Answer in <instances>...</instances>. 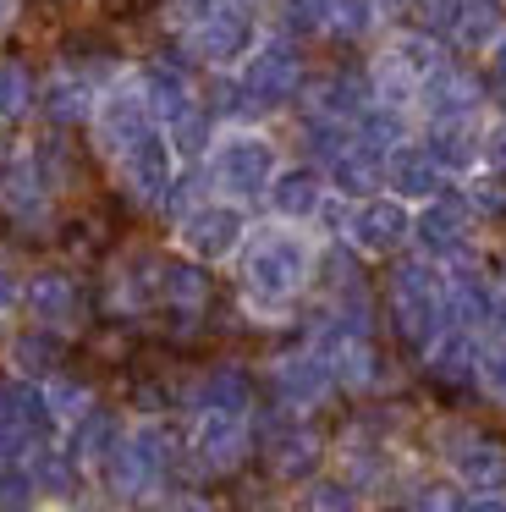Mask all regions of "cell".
<instances>
[{
	"mask_svg": "<svg viewBox=\"0 0 506 512\" xmlns=\"http://www.w3.org/2000/svg\"><path fill=\"white\" fill-rule=\"evenodd\" d=\"M352 254H369V259H385L396 254L402 243H413V215H407L402 199H358L341 221Z\"/></svg>",
	"mask_w": 506,
	"mask_h": 512,
	"instance_id": "6",
	"label": "cell"
},
{
	"mask_svg": "<svg viewBox=\"0 0 506 512\" xmlns=\"http://www.w3.org/2000/svg\"><path fill=\"white\" fill-rule=\"evenodd\" d=\"M33 111V78L28 67H0V116L17 122V116Z\"/></svg>",
	"mask_w": 506,
	"mask_h": 512,
	"instance_id": "30",
	"label": "cell"
},
{
	"mask_svg": "<svg viewBox=\"0 0 506 512\" xmlns=\"http://www.w3.org/2000/svg\"><path fill=\"white\" fill-rule=\"evenodd\" d=\"M237 270H242V303H248L253 314H286L297 303V292L314 281L319 248L303 226L270 221V226H253V232L242 237Z\"/></svg>",
	"mask_w": 506,
	"mask_h": 512,
	"instance_id": "1",
	"label": "cell"
},
{
	"mask_svg": "<svg viewBox=\"0 0 506 512\" xmlns=\"http://www.w3.org/2000/svg\"><path fill=\"white\" fill-rule=\"evenodd\" d=\"M440 452H446L451 479H457L462 490H479V496L484 490H506V446L501 441L468 430V424H446Z\"/></svg>",
	"mask_w": 506,
	"mask_h": 512,
	"instance_id": "5",
	"label": "cell"
},
{
	"mask_svg": "<svg viewBox=\"0 0 506 512\" xmlns=\"http://www.w3.org/2000/svg\"><path fill=\"white\" fill-rule=\"evenodd\" d=\"M215 6H220V0H176V17H182V23H187V17H193V23H204Z\"/></svg>",
	"mask_w": 506,
	"mask_h": 512,
	"instance_id": "34",
	"label": "cell"
},
{
	"mask_svg": "<svg viewBox=\"0 0 506 512\" xmlns=\"http://www.w3.org/2000/svg\"><path fill=\"white\" fill-rule=\"evenodd\" d=\"M44 402H50V419H55V424H77L88 408H94L88 386H77V380H61V375L44 380Z\"/></svg>",
	"mask_w": 506,
	"mask_h": 512,
	"instance_id": "27",
	"label": "cell"
},
{
	"mask_svg": "<svg viewBox=\"0 0 506 512\" xmlns=\"http://www.w3.org/2000/svg\"><path fill=\"white\" fill-rule=\"evenodd\" d=\"M424 353L435 380H473V369H479V342H473V331H457V325H446Z\"/></svg>",
	"mask_w": 506,
	"mask_h": 512,
	"instance_id": "20",
	"label": "cell"
},
{
	"mask_svg": "<svg viewBox=\"0 0 506 512\" xmlns=\"http://www.w3.org/2000/svg\"><path fill=\"white\" fill-rule=\"evenodd\" d=\"M473 380H479L484 397L501 402V408H506V342L479 347V369H473Z\"/></svg>",
	"mask_w": 506,
	"mask_h": 512,
	"instance_id": "31",
	"label": "cell"
},
{
	"mask_svg": "<svg viewBox=\"0 0 506 512\" xmlns=\"http://www.w3.org/2000/svg\"><path fill=\"white\" fill-rule=\"evenodd\" d=\"M468 210H473V221H495V226H506V177H495V171H473L468 177Z\"/></svg>",
	"mask_w": 506,
	"mask_h": 512,
	"instance_id": "25",
	"label": "cell"
},
{
	"mask_svg": "<svg viewBox=\"0 0 506 512\" xmlns=\"http://www.w3.org/2000/svg\"><path fill=\"white\" fill-rule=\"evenodd\" d=\"M468 512H506V496H501V490H484V496L468 501Z\"/></svg>",
	"mask_w": 506,
	"mask_h": 512,
	"instance_id": "36",
	"label": "cell"
},
{
	"mask_svg": "<svg viewBox=\"0 0 506 512\" xmlns=\"http://www.w3.org/2000/svg\"><path fill=\"white\" fill-rule=\"evenodd\" d=\"M314 457H319V441H314L308 430H281V435H270V463H275V474H281V479L308 474V468H314Z\"/></svg>",
	"mask_w": 506,
	"mask_h": 512,
	"instance_id": "24",
	"label": "cell"
},
{
	"mask_svg": "<svg viewBox=\"0 0 506 512\" xmlns=\"http://www.w3.org/2000/svg\"><path fill=\"white\" fill-rule=\"evenodd\" d=\"M490 78H495V94H506V34H501V45L490 50Z\"/></svg>",
	"mask_w": 506,
	"mask_h": 512,
	"instance_id": "35",
	"label": "cell"
},
{
	"mask_svg": "<svg viewBox=\"0 0 506 512\" xmlns=\"http://www.w3.org/2000/svg\"><path fill=\"white\" fill-rule=\"evenodd\" d=\"M490 325L501 331V342H506V287H495V303H490Z\"/></svg>",
	"mask_w": 506,
	"mask_h": 512,
	"instance_id": "37",
	"label": "cell"
},
{
	"mask_svg": "<svg viewBox=\"0 0 506 512\" xmlns=\"http://www.w3.org/2000/svg\"><path fill=\"white\" fill-rule=\"evenodd\" d=\"M407 512H468V496H462L457 479H429V485L413 496Z\"/></svg>",
	"mask_w": 506,
	"mask_h": 512,
	"instance_id": "32",
	"label": "cell"
},
{
	"mask_svg": "<svg viewBox=\"0 0 506 512\" xmlns=\"http://www.w3.org/2000/svg\"><path fill=\"white\" fill-rule=\"evenodd\" d=\"M116 446H121V419H110V413H99V408H88L83 419H77V441H72L77 463H105Z\"/></svg>",
	"mask_w": 506,
	"mask_h": 512,
	"instance_id": "22",
	"label": "cell"
},
{
	"mask_svg": "<svg viewBox=\"0 0 506 512\" xmlns=\"http://www.w3.org/2000/svg\"><path fill=\"white\" fill-rule=\"evenodd\" d=\"M193 457L215 474H231V468L248 457V424L237 413H198L193 424Z\"/></svg>",
	"mask_w": 506,
	"mask_h": 512,
	"instance_id": "14",
	"label": "cell"
},
{
	"mask_svg": "<svg viewBox=\"0 0 506 512\" xmlns=\"http://www.w3.org/2000/svg\"><path fill=\"white\" fill-rule=\"evenodd\" d=\"M17 369H22V380H39V375H55V364H61V342H55L50 331H33V336H22L17 342Z\"/></svg>",
	"mask_w": 506,
	"mask_h": 512,
	"instance_id": "26",
	"label": "cell"
},
{
	"mask_svg": "<svg viewBox=\"0 0 506 512\" xmlns=\"http://www.w3.org/2000/svg\"><path fill=\"white\" fill-rule=\"evenodd\" d=\"M0 512H33V507H22V501H0Z\"/></svg>",
	"mask_w": 506,
	"mask_h": 512,
	"instance_id": "40",
	"label": "cell"
},
{
	"mask_svg": "<svg viewBox=\"0 0 506 512\" xmlns=\"http://www.w3.org/2000/svg\"><path fill=\"white\" fill-rule=\"evenodd\" d=\"M479 105H484V83L468 78V72L435 67L418 83V111H424L429 122H473Z\"/></svg>",
	"mask_w": 506,
	"mask_h": 512,
	"instance_id": "11",
	"label": "cell"
},
{
	"mask_svg": "<svg viewBox=\"0 0 506 512\" xmlns=\"http://www.w3.org/2000/svg\"><path fill=\"white\" fill-rule=\"evenodd\" d=\"M468 232H473L468 199H429L413 215V248L435 265H451V259L468 254Z\"/></svg>",
	"mask_w": 506,
	"mask_h": 512,
	"instance_id": "7",
	"label": "cell"
},
{
	"mask_svg": "<svg viewBox=\"0 0 506 512\" xmlns=\"http://www.w3.org/2000/svg\"><path fill=\"white\" fill-rule=\"evenodd\" d=\"M330 188L341 193V199H374V188H380L385 182V155L380 149H369V144H358V138H352L347 149H341L336 160H330Z\"/></svg>",
	"mask_w": 506,
	"mask_h": 512,
	"instance_id": "16",
	"label": "cell"
},
{
	"mask_svg": "<svg viewBox=\"0 0 506 512\" xmlns=\"http://www.w3.org/2000/svg\"><path fill=\"white\" fill-rule=\"evenodd\" d=\"M248 237V221H242V204L231 199H209V204H193V210L176 221V243L187 248L193 259L215 265V259H231Z\"/></svg>",
	"mask_w": 506,
	"mask_h": 512,
	"instance_id": "3",
	"label": "cell"
},
{
	"mask_svg": "<svg viewBox=\"0 0 506 512\" xmlns=\"http://www.w3.org/2000/svg\"><path fill=\"white\" fill-rule=\"evenodd\" d=\"M171 512H209L204 501H182V507H171Z\"/></svg>",
	"mask_w": 506,
	"mask_h": 512,
	"instance_id": "39",
	"label": "cell"
},
{
	"mask_svg": "<svg viewBox=\"0 0 506 512\" xmlns=\"http://www.w3.org/2000/svg\"><path fill=\"white\" fill-rule=\"evenodd\" d=\"M303 512H358V485L352 479H308Z\"/></svg>",
	"mask_w": 506,
	"mask_h": 512,
	"instance_id": "28",
	"label": "cell"
},
{
	"mask_svg": "<svg viewBox=\"0 0 506 512\" xmlns=\"http://www.w3.org/2000/svg\"><path fill=\"white\" fill-rule=\"evenodd\" d=\"M479 171L506 177V122H490V127L479 133Z\"/></svg>",
	"mask_w": 506,
	"mask_h": 512,
	"instance_id": "33",
	"label": "cell"
},
{
	"mask_svg": "<svg viewBox=\"0 0 506 512\" xmlns=\"http://www.w3.org/2000/svg\"><path fill=\"white\" fill-rule=\"evenodd\" d=\"M270 380H275V397H281V408H292V413H308V408H319V402L330 397V386H336V375H330V364L314 353V347H303V353H286V358H275Z\"/></svg>",
	"mask_w": 506,
	"mask_h": 512,
	"instance_id": "9",
	"label": "cell"
},
{
	"mask_svg": "<svg viewBox=\"0 0 506 512\" xmlns=\"http://www.w3.org/2000/svg\"><path fill=\"white\" fill-rule=\"evenodd\" d=\"M253 12L248 6H215V12L204 17V23L193 28V50L204 61H215V67H231V61H248L253 50Z\"/></svg>",
	"mask_w": 506,
	"mask_h": 512,
	"instance_id": "8",
	"label": "cell"
},
{
	"mask_svg": "<svg viewBox=\"0 0 506 512\" xmlns=\"http://www.w3.org/2000/svg\"><path fill=\"white\" fill-rule=\"evenodd\" d=\"M11 303H17V281H11V276H6V270H0V314H6V309H11Z\"/></svg>",
	"mask_w": 506,
	"mask_h": 512,
	"instance_id": "38",
	"label": "cell"
},
{
	"mask_svg": "<svg viewBox=\"0 0 506 512\" xmlns=\"http://www.w3.org/2000/svg\"><path fill=\"white\" fill-rule=\"evenodd\" d=\"M149 133H154V111H149V100H143L138 83H110V89L94 100V138H99V149H105L110 160H121L138 138H149Z\"/></svg>",
	"mask_w": 506,
	"mask_h": 512,
	"instance_id": "4",
	"label": "cell"
},
{
	"mask_svg": "<svg viewBox=\"0 0 506 512\" xmlns=\"http://www.w3.org/2000/svg\"><path fill=\"white\" fill-rule=\"evenodd\" d=\"M297 83H303V61H297L292 45H259L248 56V67H242V89H248V100L259 111H270L286 94H297Z\"/></svg>",
	"mask_w": 506,
	"mask_h": 512,
	"instance_id": "10",
	"label": "cell"
},
{
	"mask_svg": "<svg viewBox=\"0 0 506 512\" xmlns=\"http://www.w3.org/2000/svg\"><path fill=\"white\" fill-rule=\"evenodd\" d=\"M264 199H270L275 221L308 226L319 210H325V182H319V171H308V166H292V171H275V182L264 188Z\"/></svg>",
	"mask_w": 506,
	"mask_h": 512,
	"instance_id": "15",
	"label": "cell"
},
{
	"mask_svg": "<svg viewBox=\"0 0 506 512\" xmlns=\"http://www.w3.org/2000/svg\"><path fill=\"white\" fill-rule=\"evenodd\" d=\"M193 402H198V413H237V419H248L253 386H248V375H242L237 364H220V369H209V375L198 380Z\"/></svg>",
	"mask_w": 506,
	"mask_h": 512,
	"instance_id": "18",
	"label": "cell"
},
{
	"mask_svg": "<svg viewBox=\"0 0 506 512\" xmlns=\"http://www.w3.org/2000/svg\"><path fill=\"white\" fill-rule=\"evenodd\" d=\"M440 177L446 171L429 160V149L424 144H396V149H385V182H391V199H413V204H429V199H440Z\"/></svg>",
	"mask_w": 506,
	"mask_h": 512,
	"instance_id": "13",
	"label": "cell"
},
{
	"mask_svg": "<svg viewBox=\"0 0 506 512\" xmlns=\"http://www.w3.org/2000/svg\"><path fill=\"white\" fill-rule=\"evenodd\" d=\"M160 298L176 303V309H198L209 298V281L193 259H165L160 265Z\"/></svg>",
	"mask_w": 506,
	"mask_h": 512,
	"instance_id": "23",
	"label": "cell"
},
{
	"mask_svg": "<svg viewBox=\"0 0 506 512\" xmlns=\"http://www.w3.org/2000/svg\"><path fill=\"white\" fill-rule=\"evenodd\" d=\"M121 166V177H127V188L138 193L143 204H165V193H171V182H176V155H171V144H165L160 133H149V138H138V144L127 149V155L116 160Z\"/></svg>",
	"mask_w": 506,
	"mask_h": 512,
	"instance_id": "12",
	"label": "cell"
},
{
	"mask_svg": "<svg viewBox=\"0 0 506 512\" xmlns=\"http://www.w3.org/2000/svg\"><path fill=\"white\" fill-rule=\"evenodd\" d=\"M28 309L39 314L44 325H72L77 320V287H72V276H61V270L33 276L28 281Z\"/></svg>",
	"mask_w": 506,
	"mask_h": 512,
	"instance_id": "21",
	"label": "cell"
},
{
	"mask_svg": "<svg viewBox=\"0 0 506 512\" xmlns=\"http://www.w3.org/2000/svg\"><path fill=\"white\" fill-rule=\"evenodd\" d=\"M451 34L468 50H495L506 34V0H462L451 17Z\"/></svg>",
	"mask_w": 506,
	"mask_h": 512,
	"instance_id": "19",
	"label": "cell"
},
{
	"mask_svg": "<svg viewBox=\"0 0 506 512\" xmlns=\"http://www.w3.org/2000/svg\"><path fill=\"white\" fill-rule=\"evenodd\" d=\"M275 171H281V155H275V144L259 127H226L209 144V188L231 204L259 199L275 182Z\"/></svg>",
	"mask_w": 506,
	"mask_h": 512,
	"instance_id": "2",
	"label": "cell"
},
{
	"mask_svg": "<svg viewBox=\"0 0 506 512\" xmlns=\"http://www.w3.org/2000/svg\"><path fill=\"white\" fill-rule=\"evenodd\" d=\"M479 133L484 127H473V122H429L424 149H429V160H435L440 171L473 177V171H479Z\"/></svg>",
	"mask_w": 506,
	"mask_h": 512,
	"instance_id": "17",
	"label": "cell"
},
{
	"mask_svg": "<svg viewBox=\"0 0 506 512\" xmlns=\"http://www.w3.org/2000/svg\"><path fill=\"white\" fill-rule=\"evenodd\" d=\"M33 485L44 490V496H66V490H72V479H77V468L66 463L61 452H50V446H33Z\"/></svg>",
	"mask_w": 506,
	"mask_h": 512,
	"instance_id": "29",
	"label": "cell"
}]
</instances>
